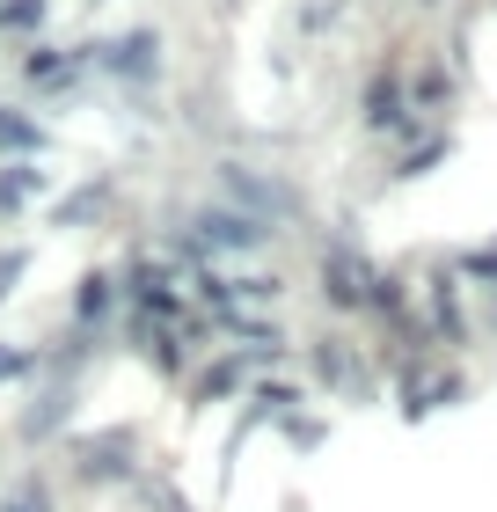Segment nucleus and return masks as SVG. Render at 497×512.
<instances>
[{"label": "nucleus", "mask_w": 497, "mask_h": 512, "mask_svg": "<svg viewBox=\"0 0 497 512\" xmlns=\"http://www.w3.org/2000/svg\"><path fill=\"white\" fill-rule=\"evenodd\" d=\"M293 374L307 381L315 403H351V410L388 403V366H381V352L359 344L344 322H322V330L293 337Z\"/></svg>", "instance_id": "f257e3e1"}, {"label": "nucleus", "mask_w": 497, "mask_h": 512, "mask_svg": "<svg viewBox=\"0 0 497 512\" xmlns=\"http://www.w3.org/2000/svg\"><path fill=\"white\" fill-rule=\"evenodd\" d=\"M147 425L139 417H110V425H74L59 439V469H66V491L74 498H110V491H132L147 476Z\"/></svg>", "instance_id": "f03ea898"}, {"label": "nucleus", "mask_w": 497, "mask_h": 512, "mask_svg": "<svg viewBox=\"0 0 497 512\" xmlns=\"http://www.w3.org/2000/svg\"><path fill=\"white\" fill-rule=\"evenodd\" d=\"M468 395H476V381H468V366L446 359V352L388 359V403H395L402 425H432L439 410H461Z\"/></svg>", "instance_id": "7ed1b4c3"}, {"label": "nucleus", "mask_w": 497, "mask_h": 512, "mask_svg": "<svg viewBox=\"0 0 497 512\" xmlns=\"http://www.w3.org/2000/svg\"><path fill=\"white\" fill-rule=\"evenodd\" d=\"M81 395H88V381H74V374H44L22 388V403H15V417H8V447L22 454V461H37V454H59V439L74 432V417H81Z\"/></svg>", "instance_id": "20e7f679"}, {"label": "nucleus", "mask_w": 497, "mask_h": 512, "mask_svg": "<svg viewBox=\"0 0 497 512\" xmlns=\"http://www.w3.org/2000/svg\"><path fill=\"white\" fill-rule=\"evenodd\" d=\"M212 191H220V205H234V213H249V220H264V227L307 220V191H300V183L278 176V169H264V161H242V154L212 161Z\"/></svg>", "instance_id": "39448f33"}, {"label": "nucleus", "mask_w": 497, "mask_h": 512, "mask_svg": "<svg viewBox=\"0 0 497 512\" xmlns=\"http://www.w3.org/2000/svg\"><path fill=\"white\" fill-rule=\"evenodd\" d=\"M373 256L359 235H344V227H329V235L315 242V300L329 322H359L366 315V293H373Z\"/></svg>", "instance_id": "423d86ee"}, {"label": "nucleus", "mask_w": 497, "mask_h": 512, "mask_svg": "<svg viewBox=\"0 0 497 512\" xmlns=\"http://www.w3.org/2000/svg\"><path fill=\"white\" fill-rule=\"evenodd\" d=\"M417 315H424V330H432V344L446 359H468L476 352V300H468V286L454 271H446V256H432L424 264V278H417Z\"/></svg>", "instance_id": "0eeeda50"}, {"label": "nucleus", "mask_w": 497, "mask_h": 512, "mask_svg": "<svg viewBox=\"0 0 497 512\" xmlns=\"http://www.w3.org/2000/svg\"><path fill=\"white\" fill-rule=\"evenodd\" d=\"M110 271H117V300H125V315H147V322H183V315H191L183 271L161 249H132V256H117Z\"/></svg>", "instance_id": "6e6552de"}, {"label": "nucleus", "mask_w": 497, "mask_h": 512, "mask_svg": "<svg viewBox=\"0 0 497 512\" xmlns=\"http://www.w3.org/2000/svg\"><path fill=\"white\" fill-rule=\"evenodd\" d=\"M183 227H191V242L205 249V264H249V256H264V249L278 242V227L234 213V205H220V198L191 205V213H183Z\"/></svg>", "instance_id": "1a4fd4ad"}, {"label": "nucleus", "mask_w": 497, "mask_h": 512, "mask_svg": "<svg viewBox=\"0 0 497 512\" xmlns=\"http://www.w3.org/2000/svg\"><path fill=\"white\" fill-rule=\"evenodd\" d=\"M249 381H256L249 352H234V344H212V352L191 366V381L176 388V395H183V417H205V410H220V403H242Z\"/></svg>", "instance_id": "9d476101"}, {"label": "nucleus", "mask_w": 497, "mask_h": 512, "mask_svg": "<svg viewBox=\"0 0 497 512\" xmlns=\"http://www.w3.org/2000/svg\"><path fill=\"white\" fill-rule=\"evenodd\" d=\"M88 66H103V74L117 81V88H154L161 81V30H117V37H103V44H88Z\"/></svg>", "instance_id": "9b49d317"}, {"label": "nucleus", "mask_w": 497, "mask_h": 512, "mask_svg": "<svg viewBox=\"0 0 497 512\" xmlns=\"http://www.w3.org/2000/svg\"><path fill=\"white\" fill-rule=\"evenodd\" d=\"M117 315H125V300H117V271H110V264L74 271V286H66V308H59L66 330H88V337H110V344H117Z\"/></svg>", "instance_id": "f8f14e48"}, {"label": "nucleus", "mask_w": 497, "mask_h": 512, "mask_svg": "<svg viewBox=\"0 0 497 512\" xmlns=\"http://www.w3.org/2000/svg\"><path fill=\"white\" fill-rule=\"evenodd\" d=\"M110 220H117V176H88L44 205V227H59V235H96Z\"/></svg>", "instance_id": "ddd939ff"}, {"label": "nucleus", "mask_w": 497, "mask_h": 512, "mask_svg": "<svg viewBox=\"0 0 497 512\" xmlns=\"http://www.w3.org/2000/svg\"><path fill=\"white\" fill-rule=\"evenodd\" d=\"M359 125L373 139H395L402 125H410V81L395 74V66H381V74L366 81V96H359Z\"/></svg>", "instance_id": "4468645a"}, {"label": "nucleus", "mask_w": 497, "mask_h": 512, "mask_svg": "<svg viewBox=\"0 0 497 512\" xmlns=\"http://www.w3.org/2000/svg\"><path fill=\"white\" fill-rule=\"evenodd\" d=\"M88 74V44H30V52H22V81L37 88V96H66V88H74Z\"/></svg>", "instance_id": "2eb2a0df"}, {"label": "nucleus", "mask_w": 497, "mask_h": 512, "mask_svg": "<svg viewBox=\"0 0 497 512\" xmlns=\"http://www.w3.org/2000/svg\"><path fill=\"white\" fill-rule=\"evenodd\" d=\"M0 512H66L59 476L44 469V461H15V469L0 476Z\"/></svg>", "instance_id": "dca6fc26"}, {"label": "nucleus", "mask_w": 497, "mask_h": 512, "mask_svg": "<svg viewBox=\"0 0 497 512\" xmlns=\"http://www.w3.org/2000/svg\"><path fill=\"white\" fill-rule=\"evenodd\" d=\"M37 198H52V169L44 161H0V227H15Z\"/></svg>", "instance_id": "f3484780"}, {"label": "nucleus", "mask_w": 497, "mask_h": 512, "mask_svg": "<svg viewBox=\"0 0 497 512\" xmlns=\"http://www.w3.org/2000/svg\"><path fill=\"white\" fill-rule=\"evenodd\" d=\"M271 432L286 439V454H293V461H315V454L329 447V439H337V417H329V410H315V403H300V410H286V417H278Z\"/></svg>", "instance_id": "a211bd4d"}, {"label": "nucleus", "mask_w": 497, "mask_h": 512, "mask_svg": "<svg viewBox=\"0 0 497 512\" xmlns=\"http://www.w3.org/2000/svg\"><path fill=\"white\" fill-rule=\"evenodd\" d=\"M139 512H205V505H191V491L176 483V469H161V461H147V476L125 491Z\"/></svg>", "instance_id": "6ab92c4d"}, {"label": "nucleus", "mask_w": 497, "mask_h": 512, "mask_svg": "<svg viewBox=\"0 0 497 512\" xmlns=\"http://www.w3.org/2000/svg\"><path fill=\"white\" fill-rule=\"evenodd\" d=\"M44 154H52V132H44L37 118H30V110H0V161H44Z\"/></svg>", "instance_id": "aec40b11"}, {"label": "nucleus", "mask_w": 497, "mask_h": 512, "mask_svg": "<svg viewBox=\"0 0 497 512\" xmlns=\"http://www.w3.org/2000/svg\"><path fill=\"white\" fill-rule=\"evenodd\" d=\"M446 271H454L468 293H497V242H468V249H446Z\"/></svg>", "instance_id": "412c9836"}, {"label": "nucleus", "mask_w": 497, "mask_h": 512, "mask_svg": "<svg viewBox=\"0 0 497 512\" xmlns=\"http://www.w3.org/2000/svg\"><path fill=\"white\" fill-rule=\"evenodd\" d=\"M44 374V344H30V337H0V388H30Z\"/></svg>", "instance_id": "4be33fe9"}, {"label": "nucleus", "mask_w": 497, "mask_h": 512, "mask_svg": "<svg viewBox=\"0 0 497 512\" xmlns=\"http://www.w3.org/2000/svg\"><path fill=\"white\" fill-rule=\"evenodd\" d=\"M446 154H454V132H424V147L395 154V169H388V176H395V183H417V176H432Z\"/></svg>", "instance_id": "5701e85b"}, {"label": "nucleus", "mask_w": 497, "mask_h": 512, "mask_svg": "<svg viewBox=\"0 0 497 512\" xmlns=\"http://www.w3.org/2000/svg\"><path fill=\"white\" fill-rule=\"evenodd\" d=\"M234 293H242V308H278V300H286V278L278 271H234Z\"/></svg>", "instance_id": "b1692460"}, {"label": "nucleus", "mask_w": 497, "mask_h": 512, "mask_svg": "<svg viewBox=\"0 0 497 512\" xmlns=\"http://www.w3.org/2000/svg\"><path fill=\"white\" fill-rule=\"evenodd\" d=\"M30 271H37V249L30 242H0V308L22 293V278H30Z\"/></svg>", "instance_id": "393cba45"}, {"label": "nucleus", "mask_w": 497, "mask_h": 512, "mask_svg": "<svg viewBox=\"0 0 497 512\" xmlns=\"http://www.w3.org/2000/svg\"><path fill=\"white\" fill-rule=\"evenodd\" d=\"M52 0H0V37H37Z\"/></svg>", "instance_id": "a878e982"}, {"label": "nucleus", "mask_w": 497, "mask_h": 512, "mask_svg": "<svg viewBox=\"0 0 497 512\" xmlns=\"http://www.w3.org/2000/svg\"><path fill=\"white\" fill-rule=\"evenodd\" d=\"M476 330L497 344V293H476Z\"/></svg>", "instance_id": "bb28decb"}, {"label": "nucleus", "mask_w": 497, "mask_h": 512, "mask_svg": "<svg viewBox=\"0 0 497 512\" xmlns=\"http://www.w3.org/2000/svg\"><path fill=\"white\" fill-rule=\"evenodd\" d=\"M286 512H307V498H286Z\"/></svg>", "instance_id": "cd10ccee"}, {"label": "nucleus", "mask_w": 497, "mask_h": 512, "mask_svg": "<svg viewBox=\"0 0 497 512\" xmlns=\"http://www.w3.org/2000/svg\"><path fill=\"white\" fill-rule=\"evenodd\" d=\"M0 110H8V103H0Z\"/></svg>", "instance_id": "c85d7f7f"}]
</instances>
